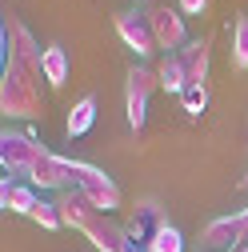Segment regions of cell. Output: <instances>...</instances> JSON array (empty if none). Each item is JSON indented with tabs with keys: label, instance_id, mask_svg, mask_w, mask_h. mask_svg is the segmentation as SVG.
I'll return each mask as SVG.
<instances>
[{
	"label": "cell",
	"instance_id": "6da1fadb",
	"mask_svg": "<svg viewBox=\"0 0 248 252\" xmlns=\"http://www.w3.org/2000/svg\"><path fill=\"white\" fill-rule=\"evenodd\" d=\"M0 36H4V68L24 72L28 80H44V68H40L44 48L36 44V36L28 32V28H24L16 16H8V20H4Z\"/></svg>",
	"mask_w": 248,
	"mask_h": 252
},
{
	"label": "cell",
	"instance_id": "7a4b0ae2",
	"mask_svg": "<svg viewBox=\"0 0 248 252\" xmlns=\"http://www.w3.org/2000/svg\"><path fill=\"white\" fill-rule=\"evenodd\" d=\"M0 112H4V116H16V120L40 116V112H44L40 80H28L24 72L4 68V72H0Z\"/></svg>",
	"mask_w": 248,
	"mask_h": 252
},
{
	"label": "cell",
	"instance_id": "3957f363",
	"mask_svg": "<svg viewBox=\"0 0 248 252\" xmlns=\"http://www.w3.org/2000/svg\"><path fill=\"white\" fill-rule=\"evenodd\" d=\"M44 152L48 148L36 140V132H20V128H4L0 132V164H4V176L24 180Z\"/></svg>",
	"mask_w": 248,
	"mask_h": 252
},
{
	"label": "cell",
	"instance_id": "277c9868",
	"mask_svg": "<svg viewBox=\"0 0 248 252\" xmlns=\"http://www.w3.org/2000/svg\"><path fill=\"white\" fill-rule=\"evenodd\" d=\"M156 88H160L156 68H144V64L128 68V76H124V112H128V128L132 132H140L148 124V100H152Z\"/></svg>",
	"mask_w": 248,
	"mask_h": 252
},
{
	"label": "cell",
	"instance_id": "5b68a950",
	"mask_svg": "<svg viewBox=\"0 0 248 252\" xmlns=\"http://www.w3.org/2000/svg\"><path fill=\"white\" fill-rule=\"evenodd\" d=\"M68 164H72V180H76L80 192L96 204L100 212L116 216V208H120V188H116V180L104 176L96 164H88V160H72V156H68Z\"/></svg>",
	"mask_w": 248,
	"mask_h": 252
},
{
	"label": "cell",
	"instance_id": "8992f818",
	"mask_svg": "<svg viewBox=\"0 0 248 252\" xmlns=\"http://www.w3.org/2000/svg\"><path fill=\"white\" fill-rule=\"evenodd\" d=\"M248 244V208H236L232 216H216L200 228V248L208 252H232Z\"/></svg>",
	"mask_w": 248,
	"mask_h": 252
},
{
	"label": "cell",
	"instance_id": "52a82bcc",
	"mask_svg": "<svg viewBox=\"0 0 248 252\" xmlns=\"http://www.w3.org/2000/svg\"><path fill=\"white\" fill-rule=\"evenodd\" d=\"M148 24H152L156 48H160L164 56H176L184 44L192 40V36H188V24H184V16H180V8H164V4L148 8Z\"/></svg>",
	"mask_w": 248,
	"mask_h": 252
},
{
	"label": "cell",
	"instance_id": "ba28073f",
	"mask_svg": "<svg viewBox=\"0 0 248 252\" xmlns=\"http://www.w3.org/2000/svg\"><path fill=\"white\" fill-rule=\"evenodd\" d=\"M24 180L32 184V188H40V192H68V188H76L68 156H56V152H44Z\"/></svg>",
	"mask_w": 248,
	"mask_h": 252
},
{
	"label": "cell",
	"instance_id": "9c48e42d",
	"mask_svg": "<svg viewBox=\"0 0 248 252\" xmlns=\"http://www.w3.org/2000/svg\"><path fill=\"white\" fill-rule=\"evenodd\" d=\"M116 36L128 44L136 56H148V52H156V36H152V24H148V12H116Z\"/></svg>",
	"mask_w": 248,
	"mask_h": 252
},
{
	"label": "cell",
	"instance_id": "30bf717a",
	"mask_svg": "<svg viewBox=\"0 0 248 252\" xmlns=\"http://www.w3.org/2000/svg\"><path fill=\"white\" fill-rule=\"evenodd\" d=\"M56 208H60V220H64V228H76V232H84L92 220L100 216V208L92 204V200L80 192V188H68V192H60Z\"/></svg>",
	"mask_w": 248,
	"mask_h": 252
},
{
	"label": "cell",
	"instance_id": "8fae6325",
	"mask_svg": "<svg viewBox=\"0 0 248 252\" xmlns=\"http://www.w3.org/2000/svg\"><path fill=\"white\" fill-rule=\"evenodd\" d=\"M84 236H88V244L96 248V252H120L124 244H128V232H124V220H116V216H108V212H100L92 224L84 228Z\"/></svg>",
	"mask_w": 248,
	"mask_h": 252
},
{
	"label": "cell",
	"instance_id": "7c38bea8",
	"mask_svg": "<svg viewBox=\"0 0 248 252\" xmlns=\"http://www.w3.org/2000/svg\"><path fill=\"white\" fill-rule=\"evenodd\" d=\"M176 56H180V64H184L188 88H200V84L208 80V64H212V40H208V36H196V40L184 44Z\"/></svg>",
	"mask_w": 248,
	"mask_h": 252
},
{
	"label": "cell",
	"instance_id": "4fadbf2b",
	"mask_svg": "<svg viewBox=\"0 0 248 252\" xmlns=\"http://www.w3.org/2000/svg\"><path fill=\"white\" fill-rule=\"evenodd\" d=\"M160 228H164V216H160V208L152 200H144L140 208H132L128 216H124V232H128V240H136V244H148Z\"/></svg>",
	"mask_w": 248,
	"mask_h": 252
},
{
	"label": "cell",
	"instance_id": "5bb4252c",
	"mask_svg": "<svg viewBox=\"0 0 248 252\" xmlns=\"http://www.w3.org/2000/svg\"><path fill=\"white\" fill-rule=\"evenodd\" d=\"M36 204H40V196H36V188L28 184V180H16V176L0 180V208L20 212V216H32Z\"/></svg>",
	"mask_w": 248,
	"mask_h": 252
},
{
	"label": "cell",
	"instance_id": "9a60e30c",
	"mask_svg": "<svg viewBox=\"0 0 248 252\" xmlns=\"http://www.w3.org/2000/svg\"><path fill=\"white\" fill-rule=\"evenodd\" d=\"M156 76H160V88L172 92V96H184V92H188V76H184L180 56H164L156 64Z\"/></svg>",
	"mask_w": 248,
	"mask_h": 252
},
{
	"label": "cell",
	"instance_id": "2e32d148",
	"mask_svg": "<svg viewBox=\"0 0 248 252\" xmlns=\"http://www.w3.org/2000/svg\"><path fill=\"white\" fill-rule=\"evenodd\" d=\"M40 68H44V80L52 84V88H60L68 80V52L60 48V44H48L44 48V60H40Z\"/></svg>",
	"mask_w": 248,
	"mask_h": 252
},
{
	"label": "cell",
	"instance_id": "e0dca14e",
	"mask_svg": "<svg viewBox=\"0 0 248 252\" xmlns=\"http://www.w3.org/2000/svg\"><path fill=\"white\" fill-rule=\"evenodd\" d=\"M92 124H96V96H80L76 104H72V112H68V136H84Z\"/></svg>",
	"mask_w": 248,
	"mask_h": 252
},
{
	"label": "cell",
	"instance_id": "ac0fdd59",
	"mask_svg": "<svg viewBox=\"0 0 248 252\" xmlns=\"http://www.w3.org/2000/svg\"><path fill=\"white\" fill-rule=\"evenodd\" d=\"M232 68L248 72V16H236L232 24Z\"/></svg>",
	"mask_w": 248,
	"mask_h": 252
},
{
	"label": "cell",
	"instance_id": "d6986e66",
	"mask_svg": "<svg viewBox=\"0 0 248 252\" xmlns=\"http://www.w3.org/2000/svg\"><path fill=\"white\" fill-rule=\"evenodd\" d=\"M148 252H188V248H184V236H180V228L164 224L156 236L148 240Z\"/></svg>",
	"mask_w": 248,
	"mask_h": 252
},
{
	"label": "cell",
	"instance_id": "ffe728a7",
	"mask_svg": "<svg viewBox=\"0 0 248 252\" xmlns=\"http://www.w3.org/2000/svg\"><path fill=\"white\" fill-rule=\"evenodd\" d=\"M32 220L44 228V232H56V228H64V220H60V208L52 204V200H40L36 208H32Z\"/></svg>",
	"mask_w": 248,
	"mask_h": 252
},
{
	"label": "cell",
	"instance_id": "44dd1931",
	"mask_svg": "<svg viewBox=\"0 0 248 252\" xmlns=\"http://www.w3.org/2000/svg\"><path fill=\"white\" fill-rule=\"evenodd\" d=\"M180 108L188 112V116H200L204 108H208V84H200V88H188L180 96Z\"/></svg>",
	"mask_w": 248,
	"mask_h": 252
},
{
	"label": "cell",
	"instance_id": "7402d4cb",
	"mask_svg": "<svg viewBox=\"0 0 248 252\" xmlns=\"http://www.w3.org/2000/svg\"><path fill=\"white\" fill-rule=\"evenodd\" d=\"M208 4H212V0H176V8H180L184 16H204Z\"/></svg>",
	"mask_w": 248,
	"mask_h": 252
},
{
	"label": "cell",
	"instance_id": "603a6c76",
	"mask_svg": "<svg viewBox=\"0 0 248 252\" xmlns=\"http://www.w3.org/2000/svg\"><path fill=\"white\" fill-rule=\"evenodd\" d=\"M120 252H148V244H136V240H128V244H124Z\"/></svg>",
	"mask_w": 248,
	"mask_h": 252
},
{
	"label": "cell",
	"instance_id": "cb8c5ba5",
	"mask_svg": "<svg viewBox=\"0 0 248 252\" xmlns=\"http://www.w3.org/2000/svg\"><path fill=\"white\" fill-rule=\"evenodd\" d=\"M240 188H244V192H248V172H244V176H240Z\"/></svg>",
	"mask_w": 248,
	"mask_h": 252
},
{
	"label": "cell",
	"instance_id": "d4e9b609",
	"mask_svg": "<svg viewBox=\"0 0 248 252\" xmlns=\"http://www.w3.org/2000/svg\"><path fill=\"white\" fill-rule=\"evenodd\" d=\"M232 252H248V244H240V248H232Z\"/></svg>",
	"mask_w": 248,
	"mask_h": 252
},
{
	"label": "cell",
	"instance_id": "484cf974",
	"mask_svg": "<svg viewBox=\"0 0 248 252\" xmlns=\"http://www.w3.org/2000/svg\"><path fill=\"white\" fill-rule=\"evenodd\" d=\"M192 252H208V248H200V244H196V248H192Z\"/></svg>",
	"mask_w": 248,
	"mask_h": 252
}]
</instances>
